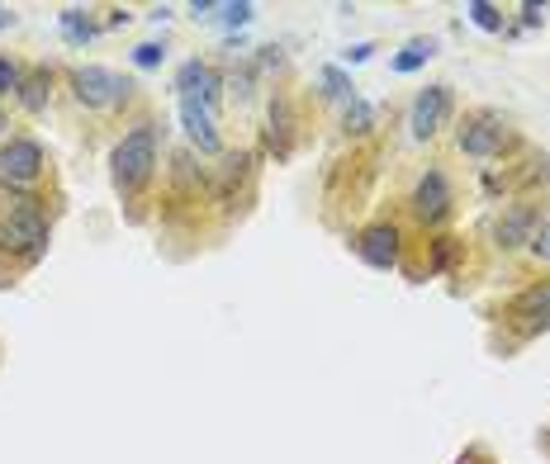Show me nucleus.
I'll list each match as a JSON object with an SVG mask.
<instances>
[{
    "instance_id": "nucleus-1",
    "label": "nucleus",
    "mask_w": 550,
    "mask_h": 464,
    "mask_svg": "<svg viewBox=\"0 0 550 464\" xmlns=\"http://www.w3.org/2000/svg\"><path fill=\"white\" fill-rule=\"evenodd\" d=\"M157 157H162V147H157V124L152 119H138V124L114 143L110 152V176H114V190H119V199H138L152 185V176H157Z\"/></svg>"
},
{
    "instance_id": "nucleus-2",
    "label": "nucleus",
    "mask_w": 550,
    "mask_h": 464,
    "mask_svg": "<svg viewBox=\"0 0 550 464\" xmlns=\"http://www.w3.org/2000/svg\"><path fill=\"white\" fill-rule=\"evenodd\" d=\"M0 251L19 256L24 266H34L38 256L48 251V214L38 209L34 199H19L10 209H0Z\"/></svg>"
},
{
    "instance_id": "nucleus-3",
    "label": "nucleus",
    "mask_w": 550,
    "mask_h": 464,
    "mask_svg": "<svg viewBox=\"0 0 550 464\" xmlns=\"http://www.w3.org/2000/svg\"><path fill=\"white\" fill-rule=\"evenodd\" d=\"M72 95L81 109H95V114H105V109H119L124 100L133 95L129 76L114 72V67H100V62H86V67H76L72 72Z\"/></svg>"
},
{
    "instance_id": "nucleus-4",
    "label": "nucleus",
    "mask_w": 550,
    "mask_h": 464,
    "mask_svg": "<svg viewBox=\"0 0 550 464\" xmlns=\"http://www.w3.org/2000/svg\"><path fill=\"white\" fill-rule=\"evenodd\" d=\"M456 147L465 157H498L503 147H508V124H503V114L494 109H470L456 128Z\"/></svg>"
},
{
    "instance_id": "nucleus-5",
    "label": "nucleus",
    "mask_w": 550,
    "mask_h": 464,
    "mask_svg": "<svg viewBox=\"0 0 550 464\" xmlns=\"http://www.w3.org/2000/svg\"><path fill=\"white\" fill-rule=\"evenodd\" d=\"M43 166H48V157H43L38 138H5L0 143V185H10V190L34 185L43 176Z\"/></svg>"
},
{
    "instance_id": "nucleus-6",
    "label": "nucleus",
    "mask_w": 550,
    "mask_h": 464,
    "mask_svg": "<svg viewBox=\"0 0 550 464\" xmlns=\"http://www.w3.org/2000/svg\"><path fill=\"white\" fill-rule=\"evenodd\" d=\"M408 204H413L418 223L437 228L441 218L451 214V204H456V195H451V180H446V171H441V166H427V171L418 176V185H413Z\"/></svg>"
},
{
    "instance_id": "nucleus-7",
    "label": "nucleus",
    "mask_w": 550,
    "mask_h": 464,
    "mask_svg": "<svg viewBox=\"0 0 550 464\" xmlns=\"http://www.w3.org/2000/svg\"><path fill=\"white\" fill-rule=\"evenodd\" d=\"M356 256H361L370 270H394L399 256H404V232L394 228V223H370V228H361V237H356Z\"/></svg>"
},
{
    "instance_id": "nucleus-8",
    "label": "nucleus",
    "mask_w": 550,
    "mask_h": 464,
    "mask_svg": "<svg viewBox=\"0 0 550 464\" xmlns=\"http://www.w3.org/2000/svg\"><path fill=\"white\" fill-rule=\"evenodd\" d=\"M446 114H451V86L418 90V100H413V109H408V128H413V138H418V143L437 138L441 124H446Z\"/></svg>"
},
{
    "instance_id": "nucleus-9",
    "label": "nucleus",
    "mask_w": 550,
    "mask_h": 464,
    "mask_svg": "<svg viewBox=\"0 0 550 464\" xmlns=\"http://www.w3.org/2000/svg\"><path fill=\"white\" fill-rule=\"evenodd\" d=\"M176 90H181V100H200L204 109H219V72L209 67V62H200V57H190V62H181V72H176Z\"/></svg>"
},
{
    "instance_id": "nucleus-10",
    "label": "nucleus",
    "mask_w": 550,
    "mask_h": 464,
    "mask_svg": "<svg viewBox=\"0 0 550 464\" xmlns=\"http://www.w3.org/2000/svg\"><path fill=\"white\" fill-rule=\"evenodd\" d=\"M181 128L195 152H204V157H219L223 152V138L214 128V109H204L200 100H181Z\"/></svg>"
},
{
    "instance_id": "nucleus-11",
    "label": "nucleus",
    "mask_w": 550,
    "mask_h": 464,
    "mask_svg": "<svg viewBox=\"0 0 550 464\" xmlns=\"http://www.w3.org/2000/svg\"><path fill=\"white\" fill-rule=\"evenodd\" d=\"M532 223H536V209H532V204H513V209H508V214L494 223V247H498V251H517L522 242L532 247V237H536Z\"/></svg>"
},
{
    "instance_id": "nucleus-12",
    "label": "nucleus",
    "mask_w": 550,
    "mask_h": 464,
    "mask_svg": "<svg viewBox=\"0 0 550 464\" xmlns=\"http://www.w3.org/2000/svg\"><path fill=\"white\" fill-rule=\"evenodd\" d=\"M508 318H527V337H532V332H546L550 327V280H536V285L522 289L513 299V308H508Z\"/></svg>"
},
{
    "instance_id": "nucleus-13",
    "label": "nucleus",
    "mask_w": 550,
    "mask_h": 464,
    "mask_svg": "<svg viewBox=\"0 0 550 464\" xmlns=\"http://www.w3.org/2000/svg\"><path fill=\"white\" fill-rule=\"evenodd\" d=\"M266 138H271V147H275V157H290V147H294V109H290V100L285 95H275L271 100V114H266Z\"/></svg>"
},
{
    "instance_id": "nucleus-14",
    "label": "nucleus",
    "mask_w": 550,
    "mask_h": 464,
    "mask_svg": "<svg viewBox=\"0 0 550 464\" xmlns=\"http://www.w3.org/2000/svg\"><path fill=\"white\" fill-rule=\"evenodd\" d=\"M48 95H53V72H48V67H29L15 90V100L29 109V114H43V109H48Z\"/></svg>"
},
{
    "instance_id": "nucleus-15",
    "label": "nucleus",
    "mask_w": 550,
    "mask_h": 464,
    "mask_svg": "<svg viewBox=\"0 0 550 464\" xmlns=\"http://www.w3.org/2000/svg\"><path fill=\"white\" fill-rule=\"evenodd\" d=\"M432 57H437V38H413V43H404V53H394L389 67L408 76V72H418L422 62H432Z\"/></svg>"
},
{
    "instance_id": "nucleus-16",
    "label": "nucleus",
    "mask_w": 550,
    "mask_h": 464,
    "mask_svg": "<svg viewBox=\"0 0 550 464\" xmlns=\"http://www.w3.org/2000/svg\"><path fill=\"white\" fill-rule=\"evenodd\" d=\"M57 24H62V38H67L72 48H86L95 38V19H86V10H62Z\"/></svg>"
},
{
    "instance_id": "nucleus-17",
    "label": "nucleus",
    "mask_w": 550,
    "mask_h": 464,
    "mask_svg": "<svg viewBox=\"0 0 550 464\" xmlns=\"http://www.w3.org/2000/svg\"><path fill=\"white\" fill-rule=\"evenodd\" d=\"M465 15H470V24L484 29V34H498V29H503V10L489 5V0H470V5H465Z\"/></svg>"
},
{
    "instance_id": "nucleus-18",
    "label": "nucleus",
    "mask_w": 550,
    "mask_h": 464,
    "mask_svg": "<svg viewBox=\"0 0 550 464\" xmlns=\"http://www.w3.org/2000/svg\"><path fill=\"white\" fill-rule=\"evenodd\" d=\"M318 81H323V86H328V95L332 100H356V86H351L347 81V72H342V67H323V72H318Z\"/></svg>"
},
{
    "instance_id": "nucleus-19",
    "label": "nucleus",
    "mask_w": 550,
    "mask_h": 464,
    "mask_svg": "<svg viewBox=\"0 0 550 464\" xmlns=\"http://www.w3.org/2000/svg\"><path fill=\"white\" fill-rule=\"evenodd\" d=\"M370 124H375V109H370L366 100L356 95V100L347 105V114H342V128H347V133H366Z\"/></svg>"
},
{
    "instance_id": "nucleus-20",
    "label": "nucleus",
    "mask_w": 550,
    "mask_h": 464,
    "mask_svg": "<svg viewBox=\"0 0 550 464\" xmlns=\"http://www.w3.org/2000/svg\"><path fill=\"white\" fill-rule=\"evenodd\" d=\"M19 81H24L19 62H15V57H5V53H0V100H5V95H15Z\"/></svg>"
},
{
    "instance_id": "nucleus-21",
    "label": "nucleus",
    "mask_w": 550,
    "mask_h": 464,
    "mask_svg": "<svg viewBox=\"0 0 550 464\" xmlns=\"http://www.w3.org/2000/svg\"><path fill=\"white\" fill-rule=\"evenodd\" d=\"M162 57H166L162 43H138V48H133V67L152 72V67H162Z\"/></svg>"
},
{
    "instance_id": "nucleus-22",
    "label": "nucleus",
    "mask_w": 550,
    "mask_h": 464,
    "mask_svg": "<svg viewBox=\"0 0 550 464\" xmlns=\"http://www.w3.org/2000/svg\"><path fill=\"white\" fill-rule=\"evenodd\" d=\"M219 15L228 29H238V24H247V19L257 15V5H252V0H238V5H219Z\"/></svg>"
},
{
    "instance_id": "nucleus-23",
    "label": "nucleus",
    "mask_w": 550,
    "mask_h": 464,
    "mask_svg": "<svg viewBox=\"0 0 550 464\" xmlns=\"http://www.w3.org/2000/svg\"><path fill=\"white\" fill-rule=\"evenodd\" d=\"M532 256L536 261H550V218L536 228V237H532Z\"/></svg>"
},
{
    "instance_id": "nucleus-24",
    "label": "nucleus",
    "mask_w": 550,
    "mask_h": 464,
    "mask_svg": "<svg viewBox=\"0 0 550 464\" xmlns=\"http://www.w3.org/2000/svg\"><path fill=\"white\" fill-rule=\"evenodd\" d=\"M370 53H375V43H356V48H347V53H342V62L351 67V62H366Z\"/></svg>"
},
{
    "instance_id": "nucleus-25",
    "label": "nucleus",
    "mask_w": 550,
    "mask_h": 464,
    "mask_svg": "<svg viewBox=\"0 0 550 464\" xmlns=\"http://www.w3.org/2000/svg\"><path fill=\"white\" fill-rule=\"evenodd\" d=\"M456 464H494V455H489V450H479V446H470Z\"/></svg>"
},
{
    "instance_id": "nucleus-26",
    "label": "nucleus",
    "mask_w": 550,
    "mask_h": 464,
    "mask_svg": "<svg viewBox=\"0 0 550 464\" xmlns=\"http://www.w3.org/2000/svg\"><path fill=\"white\" fill-rule=\"evenodd\" d=\"M541 15H546L541 5H522V24H541Z\"/></svg>"
},
{
    "instance_id": "nucleus-27",
    "label": "nucleus",
    "mask_w": 550,
    "mask_h": 464,
    "mask_svg": "<svg viewBox=\"0 0 550 464\" xmlns=\"http://www.w3.org/2000/svg\"><path fill=\"white\" fill-rule=\"evenodd\" d=\"M15 24V15H10V5H0V29H10Z\"/></svg>"
},
{
    "instance_id": "nucleus-28",
    "label": "nucleus",
    "mask_w": 550,
    "mask_h": 464,
    "mask_svg": "<svg viewBox=\"0 0 550 464\" xmlns=\"http://www.w3.org/2000/svg\"><path fill=\"white\" fill-rule=\"evenodd\" d=\"M0 128H5V119H0Z\"/></svg>"
}]
</instances>
